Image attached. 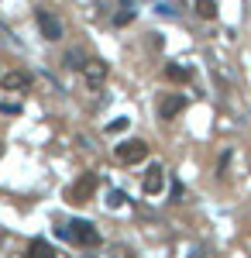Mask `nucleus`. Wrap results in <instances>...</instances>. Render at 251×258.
<instances>
[{
    "instance_id": "1",
    "label": "nucleus",
    "mask_w": 251,
    "mask_h": 258,
    "mask_svg": "<svg viewBox=\"0 0 251 258\" xmlns=\"http://www.w3.org/2000/svg\"><path fill=\"white\" fill-rule=\"evenodd\" d=\"M66 238H73L76 244H83V248H100L103 244V238H100V231L90 224V220H73L69 224V231H62Z\"/></svg>"
},
{
    "instance_id": "2",
    "label": "nucleus",
    "mask_w": 251,
    "mask_h": 258,
    "mask_svg": "<svg viewBox=\"0 0 251 258\" xmlns=\"http://www.w3.org/2000/svg\"><path fill=\"white\" fill-rule=\"evenodd\" d=\"M100 179L93 176V172H86V176H79L73 186H69V193H66V200L69 203H86V200H93V193H97Z\"/></svg>"
},
{
    "instance_id": "3",
    "label": "nucleus",
    "mask_w": 251,
    "mask_h": 258,
    "mask_svg": "<svg viewBox=\"0 0 251 258\" xmlns=\"http://www.w3.org/2000/svg\"><path fill=\"white\" fill-rule=\"evenodd\" d=\"M114 155H117L120 162H128V165H131V162H141V159H148V145H145L141 138L120 141V145L114 148Z\"/></svg>"
},
{
    "instance_id": "4",
    "label": "nucleus",
    "mask_w": 251,
    "mask_h": 258,
    "mask_svg": "<svg viewBox=\"0 0 251 258\" xmlns=\"http://www.w3.org/2000/svg\"><path fill=\"white\" fill-rule=\"evenodd\" d=\"M35 18H38V28H41V35H45L48 41H58V38H62V21H58L52 11L38 7V11H35Z\"/></svg>"
},
{
    "instance_id": "5",
    "label": "nucleus",
    "mask_w": 251,
    "mask_h": 258,
    "mask_svg": "<svg viewBox=\"0 0 251 258\" xmlns=\"http://www.w3.org/2000/svg\"><path fill=\"white\" fill-rule=\"evenodd\" d=\"M165 182H169V176H165V169L155 162V165H148V172H145V182H141V189L148 193V197H158L162 189H165Z\"/></svg>"
},
{
    "instance_id": "6",
    "label": "nucleus",
    "mask_w": 251,
    "mask_h": 258,
    "mask_svg": "<svg viewBox=\"0 0 251 258\" xmlns=\"http://www.w3.org/2000/svg\"><path fill=\"white\" fill-rule=\"evenodd\" d=\"M182 110H186V97H182V93H165V97L158 100V117L162 120L179 117Z\"/></svg>"
},
{
    "instance_id": "7",
    "label": "nucleus",
    "mask_w": 251,
    "mask_h": 258,
    "mask_svg": "<svg viewBox=\"0 0 251 258\" xmlns=\"http://www.w3.org/2000/svg\"><path fill=\"white\" fill-rule=\"evenodd\" d=\"M83 80L90 83V86H100V83L107 80V62L103 59H86L83 62Z\"/></svg>"
},
{
    "instance_id": "8",
    "label": "nucleus",
    "mask_w": 251,
    "mask_h": 258,
    "mask_svg": "<svg viewBox=\"0 0 251 258\" xmlns=\"http://www.w3.org/2000/svg\"><path fill=\"white\" fill-rule=\"evenodd\" d=\"M4 90H28V86H31V76H28V73H7V76H4Z\"/></svg>"
},
{
    "instance_id": "9",
    "label": "nucleus",
    "mask_w": 251,
    "mask_h": 258,
    "mask_svg": "<svg viewBox=\"0 0 251 258\" xmlns=\"http://www.w3.org/2000/svg\"><path fill=\"white\" fill-rule=\"evenodd\" d=\"M196 14L203 21H213L217 18V0H196Z\"/></svg>"
},
{
    "instance_id": "10",
    "label": "nucleus",
    "mask_w": 251,
    "mask_h": 258,
    "mask_svg": "<svg viewBox=\"0 0 251 258\" xmlns=\"http://www.w3.org/2000/svg\"><path fill=\"white\" fill-rule=\"evenodd\" d=\"M165 76L175 83H186L190 80V69H182V66H165Z\"/></svg>"
},
{
    "instance_id": "11",
    "label": "nucleus",
    "mask_w": 251,
    "mask_h": 258,
    "mask_svg": "<svg viewBox=\"0 0 251 258\" xmlns=\"http://www.w3.org/2000/svg\"><path fill=\"white\" fill-rule=\"evenodd\" d=\"M131 21H135V7L124 4V11H117V14H114V24H117V28H124V24H131Z\"/></svg>"
},
{
    "instance_id": "12",
    "label": "nucleus",
    "mask_w": 251,
    "mask_h": 258,
    "mask_svg": "<svg viewBox=\"0 0 251 258\" xmlns=\"http://www.w3.org/2000/svg\"><path fill=\"white\" fill-rule=\"evenodd\" d=\"M48 255H52V248H48V244H45L41 238L31 241V258H48Z\"/></svg>"
},
{
    "instance_id": "13",
    "label": "nucleus",
    "mask_w": 251,
    "mask_h": 258,
    "mask_svg": "<svg viewBox=\"0 0 251 258\" xmlns=\"http://www.w3.org/2000/svg\"><path fill=\"white\" fill-rule=\"evenodd\" d=\"M66 66H73V69H83V55H79V52H66Z\"/></svg>"
},
{
    "instance_id": "14",
    "label": "nucleus",
    "mask_w": 251,
    "mask_h": 258,
    "mask_svg": "<svg viewBox=\"0 0 251 258\" xmlns=\"http://www.w3.org/2000/svg\"><path fill=\"white\" fill-rule=\"evenodd\" d=\"M120 203H124V193H110V197H107V207H120Z\"/></svg>"
},
{
    "instance_id": "15",
    "label": "nucleus",
    "mask_w": 251,
    "mask_h": 258,
    "mask_svg": "<svg viewBox=\"0 0 251 258\" xmlns=\"http://www.w3.org/2000/svg\"><path fill=\"white\" fill-rule=\"evenodd\" d=\"M124 127H128V117H120V120H114V124H110V131H124Z\"/></svg>"
},
{
    "instance_id": "16",
    "label": "nucleus",
    "mask_w": 251,
    "mask_h": 258,
    "mask_svg": "<svg viewBox=\"0 0 251 258\" xmlns=\"http://www.w3.org/2000/svg\"><path fill=\"white\" fill-rule=\"evenodd\" d=\"M0 155H4V141H0Z\"/></svg>"
}]
</instances>
